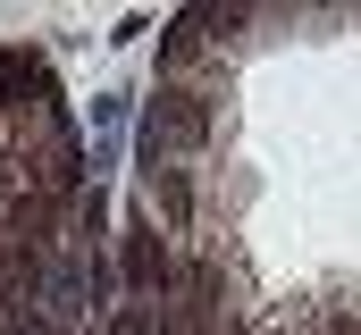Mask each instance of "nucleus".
Wrapping results in <instances>:
<instances>
[{
    "instance_id": "1",
    "label": "nucleus",
    "mask_w": 361,
    "mask_h": 335,
    "mask_svg": "<svg viewBox=\"0 0 361 335\" xmlns=\"http://www.w3.org/2000/svg\"><path fill=\"white\" fill-rule=\"evenodd\" d=\"M219 134V92L210 84H152L143 126H135V160L143 168H202Z\"/></svg>"
}]
</instances>
